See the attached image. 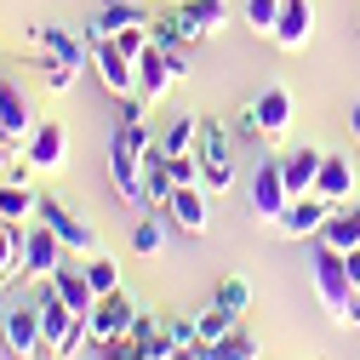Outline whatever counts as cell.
<instances>
[{"label": "cell", "mask_w": 360, "mask_h": 360, "mask_svg": "<svg viewBox=\"0 0 360 360\" xmlns=\"http://www.w3.org/2000/svg\"><path fill=\"white\" fill-rule=\"evenodd\" d=\"M309 263H314V292H321V309L332 314V321H343L349 326V309H354V275H349V263H343V252L338 246H326V240H314L309 246Z\"/></svg>", "instance_id": "obj_1"}, {"label": "cell", "mask_w": 360, "mask_h": 360, "mask_svg": "<svg viewBox=\"0 0 360 360\" xmlns=\"http://www.w3.org/2000/svg\"><path fill=\"white\" fill-rule=\"evenodd\" d=\"M92 63V40L69 34V29H40V75H46L52 92H69L75 75Z\"/></svg>", "instance_id": "obj_2"}, {"label": "cell", "mask_w": 360, "mask_h": 360, "mask_svg": "<svg viewBox=\"0 0 360 360\" xmlns=\"http://www.w3.org/2000/svg\"><path fill=\"white\" fill-rule=\"evenodd\" d=\"M195 160H200V189L206 195H223L235 184V149H229V126L217 115L200 120V143H195Z\"/></svg>", "instance_id": "obj_3"}, {"label": "cell", "mask_w": 360, "mask_h": 360, "mask_svg": "<svg viewBox=\"0 0 360 360\" xmlns=\"http://www.w3.org/2000/svg\"><path fill=\"white\" fill-rule=\"evenodd\" d=\"M246 206H252V217H257V223H269V229L281 223V212L292 206V195H286V177H281V155H263V160L252 166Z\"/></svg>", "instance_id": "obj_4"}, {"label": "cell", "mask_w": 360, "mask_h": 360, "mask_svg": "<svg viewBox=\"0 0 360 360\" xmlns=\"http://www.w3.org/2000/svg\"><path fill=\"white\" fill-rule=\"evenodd\" d=\"M63 263H69V246L58 240L52 223H34V229L23 223V286H29V281H34V286H40V281H52Z\"/></svg>", "instance_id": "obj_5"}, {"label": "cell", "mask_w": 360, "mask_h": 360, "mask_svg": "<svg viewBox=\"0 0 360 360\" xmlns=\"http://www.w3.org/2000/svg\"><path fill=\"white\" fill-rule=\"evenodd\" d=\"M0 338H6V349L18 360H29L34 349H46V332H40V297L34 292L23 303H12V309H0Z\"/></svg>", "instance_id": "obj_6"}, {"label": "cell", "mask_w": 360, "mask_h": 360, "mask_svg": "<svg viewBox=\"0 0 360 360\" xmlns=\"http://www.w3.org/2000/svg\"><path fill=\"white\" fill-rule=\"evenodd\" d=\"M131 321H138V303L115 286V292L98 297L92 314H86V338H92V349H98V343H115V338H131Z\"/></svg>", "instance_id": "obj_7"}, {"label": "cell", "mask_w": 360, "mask_h": 360, "mask_svg": "<svg viewBox=\"0 0 360 360\" xmlns=\"http://www.w3.org/2000/svg\"><path fill=\"white\" fill-rule=\"evenodd\" d=\"M34 103H29V92L18 80H0V143L6 149H23L29 138H34Z\"/></svg>", "instance_id": "obj_8"}, {"label": "cell", "mask_w": 360, "mask_h": 360, "mask_svg": "<svg viewBox=\"0 0 360 360\" xmlns=\"http://www.w3.org/2000/svg\"><path fill=\"white\" fill-rule=\"evenodd\" d=\"M92 69H98V80H103V92L138 98V58H126L115 40H92Z\"/></svg>", "instance_id": "obj_9"}, {"label": "cell", "mask_w": 360, "mask_h": 360, "mask_svg": "<svg viewBox=\"0 0 360 360\" xmlns=\"http://www.w3.org/2000/svg\"><path fill=\"white\" fill-rule=\"evenodd\" d=\"M184 58H172V52H160V46H149L143 58H138V98L155 109L166 92H172V80H184Z\"/></svg>", "instance_id": "obj_10"}, {"label": "cell", "mask_w": 360, "mask_h": 360, "mask_svg": "<svg viewBox=\"0 0 360 360\" xmlns=\"http://www.w3.org/2000/svg\"><path fill=\"white\" fill-rule=\"evenodd\" d=\"M246 115H252V131H257V138L281 143L286 126H292V92H286V86H269V92H257V98L246 103Z\"/></svg>", "instance_id": "obj_11"}, {"label": "cell", "mask_w": 360, "mask_h": 360, "mask_svg": "<svg viewBox=\"0 0 360 360\" xmlns=\"http://www.w3.org/2000/svg\"><path fill=\"white\" fill-rule=\"evenodd\" d=\"M326 217H332V200H326V195H297V200L281 212L275 229H281L286 240H314V235L326 229Z\"/></svg>", "instance_id": "obj_12"}, {"label": "cell", "mask_w": 360, "mask_h": 360, "mask_svg": "<svg viewBox=\"0 0 360 360\" xmlns=\"http://www.w3.org/2000/svg\"><path fill=\"white\" fill-rule=\"evenodd\" d=\"M109 177H115V189L126 206H143V149H131L126 138L109 143Z\"/></svg>", "instance_id": "obj_13"}, {"label": "cell", "mask_w": 360, "mask_h": 360, "mask_svg": "<svg viewBox=\"0 0 360 360\" xmlns=\"http://www.w3.org/2000/svg\"><path fill=\"white\" fill-rule=\"evenodd\" d=\"M40 223H52L58 240H63L69 252H98V229H92L86 217H75L63 200H40Z\"/></svg>", "instance_id": "obj_14"}, {"label": "cell", "mask_w": 360, "mask_h": 360, "mask_svg": "<svg viewBox=\"0 0 360 360\" xmlns=\"http://www.w3.org/2000/svg\"><path fill=\"white\" fill-rule=\"evenodd\" d=\"M275 40L281 52H303L309 40H314V0H286L281 6V23H275Z\"/></svg>", "instance_id": "obj_15"}, {"label": "cell", "mask_w": 360, "mask_h": 360, "mask_svg": "<svg viewBox=\"0 0 360 360\" xmlns=\"http://www.w3.org/2000/svg\"><path fill=\"white\" fill-rule=\"evenodd\" d=\"M172 12H177V23H184L189 40H206V34H217L229 23V0H177Z\"/></svg>", "instance_id": "obj_16"}, {"label": "cell", "mask_w": 360, "mask_h": 360, "mask_svg": "<svg viewBox=\"0 0 360 360\" xmlns=\"http://www.w3.org/2000/svg\"><path fill=\"white\" fill-rule=\"evenodd\" d=\"M23 155H29L34 172H58L63 155H69V131H63L58 120H40V126H34V138L23 143Z\"/></svg>", "instance_id": "obj_17"}, {"label": "cell", "mask_w": 360, "mask_h": 360, "mask_svg": "<svg viewBox=\"0 0 360 360\" xmlns=\"http://www.w3.org/2000/svg\"><path fill=\"white\" fill-rule=\"evenodd\" d=\"M166 217H172L184 235H206V223H212V200H206V189H200V184L177 189V195H172V206H166Z\"/></svg>", "instance_id": "obj_18"}, {"label": "cell", "mask_w": 360, "mask_h": 360, "mask_svg": "<svg viewBox=\"0 0 360 360\" xmlns=\"http://www.w3.org/2000/svg\"><path fill=\"white\" fill-rule=\"evenodd\" d=\"M321 160L326 149H286L281 155V177H286V195H314V177H321Z\"/></svg>", "instance_id": "obj_19"}, {"label": "cell", "mask_w": 360, "mask_h": 360, "mask_svg": "<svg viewBox=\"0 0 360 360\" xmlns=\"http://www.w3.org/2000/svg\"><path fill=\"white\" fill-rule=\"evenodd\" d=\"M52 292H58V297H63V303L80 314V321L98 309V292H92V281H86V269H69V263H63L58 275H52Z\"/></svg>", "instance_id": "obj_20"}, {"label": "cell", "mask_w": 360, "mask_h": 360, "mask_svg": "<svg viewBox=\"0 0 360 360\" xmlns=\"http://www.w3.org/2000/svg\"><path fill=\"white\" fill-rule=\"evenodd\" d=\"M314 240H326V246H338V252H354V246H360V206H354V200L332 206V217H326V229L314 235Z\"/></svg>", "instance_id": "obj_21"}, {"label": "cell", "mask_w": 360, "mask_h": 360, "mask_svg": "<svg viewBox=\"0 0 360 360\" xmlns=\"http://www.w3.org/2000/svg\"><path fill=\"white\" fill-rule=\"evenodd\" d=\"M314 195H326L332 206H343V200L354 195V166H349L343 155H326V160H321V177H314Z\"/></svg>", "instance_id": "obj_22"}, {"label": "cell", "mask_w": 360, "mask_h": 360, "mask_svg": "<svg viewBox=\"0 0 360 360\" xmlns=\"http://www.w3.org/2000/svg\"><path fill=\"white\" fill-rule=\"evenodd\" d=\"M257 354H263V343H257L246 326H235L229 338H217V343L200 349V360H257Z\"/></svg>", "instance_id": "obj_23"}, {"label": "cell", "mask_w": 360, "mask_h": 360, "mask_svg": "<svg viewBox=\"0 0 360 360\" xmlns=\"http://www.w3.org/2000/svg\"><path fill=\"white\" fill-rule=\"evenodd\" d=\"M34 212H40V195L29 184H0V217L6 223H29Z\"/></svg>", "instance_id": "obj_24"}, {"label": "cell", "mask_w": 360, "mask_h": 360, "mask_svg": "<svg viewBox=\"0 0 360 360\" xmlns=\"http://www.w3.org/2000/svg\"><path fill=\"white\" fill-rule=\"evenodd\" d=\"M0 275L6 281L23 275V223H6V217H0Z\"/></svg>", "instance_id": "obj_25"}, {"label": "cell", "mask_w": 360, "mask_h": 360, "mask_svg": "<svg viewBox=\"0 0 360 360\" xmlns=\"http://www.w3.org/2000/svg\"><path fill=\"white\" fill-rule=\"evenodd\" d=\"M235 326H240V314H229V309H217V303H212L206 314H195V332H200V349H206V343H217V338H229Z\"/></svg>", "instance_id": "obj_26"}, {"label": "cell", "mask_w": 360, "mask_h": 360, "mask_svg": "<svg viewBox=\"0 0 360 360\" xmlns=\"http://www.w3.org/2000/svg\"><path fill=\"white\" fill-rule=\"evenodd\" d=\"M149 40H155L160 52H172V58H184V46H189V34H184V23H177V12L155 18V23H149Z\"/></svg>", "instance_id": "obj_27"}, {"label": "cell", "mask_w": 360, "mask_h": 360, "mask_svg": "<svg viewBox=\"0 0 360 360\" xmlns=\"http://www.w3.org/2000/svg\"><path fill=\"white\" fill-rule=\"evenodd\" d=\"M195 143H200V120H195V115L172 120V126H166V138H160L166 155H195Z\"/></svg>", "instance_id": "obj_28"}, {"label": "cell", "mask_w": 360, "mask_h": 360, "mask_svg": "<svg viewBox=\"0 0 360 360\" xmlns=\"http://www.w3.org/2000/svg\"><path fill=\"white\" fill-rule=\"evenodd\" d=\"M212 303H217V309H229V314H246V309H252V286H246L240 275H223L217 292H212Z\"/></svg>", "instance_id": "obj_29"}, {"label": "cell", "mask_w": 360, "mask_h": 360, "mask_svg": "<svg viewBox=\"0 0 360 360\" xmlns=\"http://www.w3.org/2000/svg\"><path fill=\"white\" fill-rule=\"evenodd\" d=\"M131 252H138V257H160L166 252V229H160L155 217H143L138 229H131Z\"/></svg>", "instance_id": "obj_30"}, {"label": "cell", "mask_w": 360, "mask_h": 360, "mask_svg": "<svg viewBox=\"0 0 360 360\" xmlns=\"http://www.w3.org/2000/svg\"><path fill=\"white\" fill-rule=\"evenodd\" d=\"M86 281H92V292H98V297H103V292H115V286H120V263L92 252V263H86Z\"/></svg>", "instance_id": "obj_31"}, {"label": "cell", "mask_w": 360, "mask_h": 360, "mask_svg": "<svg viewBox=\"0 0 360 360\" xmlns=\"http://www.w3.org/2000/svg\"><path fill=\"white\" fill-rule=\"evenodd\" d=\"M281 6H286V0H246V23H252L257 34H275V23H281Z\"/></svg>", "instance_id": "obj_32"}, {"label": "cell", "mask_w": 360, "mask_h": 360, "mask_svg": "<svg viewBox=\"0 0 360 360\" xmlns=\"http://www.w3.org/2000/svg\"><path fill=\"white\" fill-rule=\"evenodd\" d=\"M166 166H172V184H177V189L200 184V160H195V155H166Z\"/></svg>", "instance_id": "obj_33"}, {"label": "cell", "mask_w": 360, "mask_h": 360, "mask_svg": "<svg viewBox=\"0 0 360 360\" xmlns=\"http://www.w3.org/2000/svg\"><path fill=\"white\" fill-rule=\"evenodd\" d=\"M166 338H172L177 349H200V332H195L189 314H172V321H166Z\"/></svg>", "instance_id": "obj_34"}, {"label": "cell", "mask_w": 360, "mask_h": 360, "mask_svg": "<svg viewBox=\"0 0 360 360\" xmlns=\"http://www.w3.org/2000/svg\"><path fill=\"white\" fill-rule=\"evenodd\" d=\"M343 263H349V275H354V286H360V246H354V252H343Z\"/></svg>", "instance_id": "obj_35"}, {"label": "cell", "mask_w": 360, "mask_h": 360, "mask_svg": "<svg viewBox=\"0 0 360 360\" xmlns=\"http://www.w3.org/2000/svg\"><path fill=\"white\" fill-rule=\"evenodd\" d=\"M166 360H200V349H172Z\"/></svg>", "instance_id": "obj_36"}, {"label": "cell", "mask_w": 360, "mask_h": 360, "mask_svg": "<svg viewBox=\"0 0 360 360\" xmlns=\"http://www.w3.org/2000/svg\"><path fill=\"white\" fill-rule=\"evenodd\" d=\"M349 131H354V143H360V103L349 109Z\"/></svg>", "instance_id": "obj_37"}, {"label": "cell", "mask_w": 360, "mask_h": 360, "mask_svg": "<svg viewBox=\"0 0 360 360\" xmlns=\"http://www.w3.org/2000/svg\"><path fill=\"white\" fill-rule=\"evenodd\" d=\"M0 309H12V297H6V275H0Z\"/></svg>", "instance_id": "obj_38"}, {"label": "cell", "mask_w": 360, "mask_h": 360, "mask_svg": "<svg viewBox=\"0 0 360 360\" xmlns=\"http://www.w3.org/2000/svg\"><path fill=\"white\" fill-rule=\"evenodd\" d=\"M6 160H12V149H6V143H0V172H6Z\"/></svg>", "instance_id": "obj_39"}, {"label": "cell", "mask_w": 360, "mask_h": 360, "mask_svg": "<svg viewBox=\"0 0 360 360\" xmlns=\"http://www.w3.org/2000/svg\"><path fill=\"white\" fill-rule=\"evenodd\" d=\"M103 6H109V0H103Z\"/></svg>", "instance_id": "obj_40"}]
</instances>
